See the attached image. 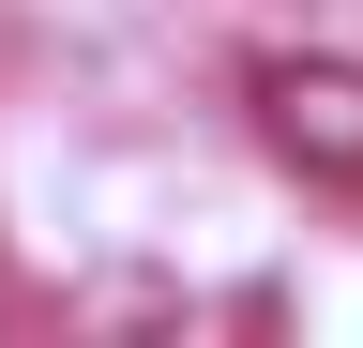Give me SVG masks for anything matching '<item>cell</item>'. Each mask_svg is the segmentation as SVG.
I'll return each mask as SVG.
<instances>
[{"mask_svg":"<svg viewBox=\"0 0 363 348\" xmlns=\"http://www.w3.org/2000/svg\"><path fill=\"white\" fill-rule=\"evenodd\" d=\"M257 137L303 167V182H363V61H257Z\"/></svg>","mask_w":363,"mask_h":348,"instance_id":"6da1fadb","label":"cell"}]
</instances>
